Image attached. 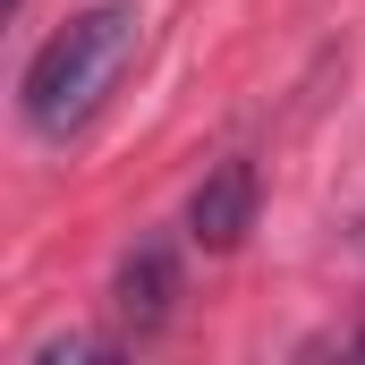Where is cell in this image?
I'll use <instances>...</instances> for the list:
<instances>
[{"instance_id":"obj_5","label":"cell","mask_w":365,"mask_h":365,"mask_svg":"<svg viewBox=\"0 0 365 365\" xmlns=\"http://www.w3.org/2000/svg\"><path fill=\"white\" fill-rule=\"evenodd\" d=\"M357 247H365V230H357Z\"/></svg>"},{"instance_id":"obj_3","label":"cell","mask_w":365,"mask_h":365,"mask_svg":"<svg viewBox=\"0 0 365 365\" xmlns=\"http://www.w3.org/2000/svg\"><path fill=\"white\" fill-rule=\"evenodd\" d=\"M110 306H119L128 331H162L179 314V247L170 238H136L128 264H119V280H110Z\"/></svg>"},{"instance_id":"obj_4","label":"cell","mask_w":365,"mask_h":365,"mask_svg":"<svg viewBox=\"0 0 365 365\" xmlns=\"http://www.w3.org/2000/svg\"><path fill=\"white\" fill-rule=\"evenodd\" d=\"M68 357H110V340H86V331H68V340H43L34 365H68Z\"/></svg>"},{"instance_id":"obj_1","label":"cell","mask_w":365,"mask_h":365,"mask_svg":"<svg viewBox=\"0 0 365 365\" xmlns=\"http://www.w3.org/2000/svg\"><path fill=\"white\" fill-rule=\"evenodd\" d=\"M136 43H145L136 0H93V9H77L26 60V119H34V136H77L93 110L119 93V77L136 68Z\"/></svg>"},{"instance_id":"obj_2","label":"cell","mask_w":365,"mask_h":365,"mask_svg":"<svg viewBox=\"0 0 365 365\" xmlns=\"http://www.w3.org/2000/svg\"><path fill=\"white\" fill-rule=\"evenodd\" d=\"M247 230H255V162H247V153H230V162H212L204 187L187 195V238L221 255V247H238Z\"/></svg>"}]
</instances>
